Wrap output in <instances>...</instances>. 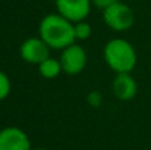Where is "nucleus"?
Here are the masks:
<instances>
[{"label": "nucleus", "instance_id": "f257e3e1", "mask_svg": "<svg viewBox=\"0 0 151 150\" xmlns=\"http://www.w3.org/2000/svg\"><path fill=\"white\" fill-rule=\"evenodd\" d=\"M39 33L50 49L63 50L76 43L74 23L69 21L60 13H49L44 16L40 21Z\"/></svg>", "mask_w": 151, "mask_h": 150}, {"label": "nucleus", "instance_id": "f03ea898", "mask_svg": "<svg viewBox=\"0 0 151 150\" xmlns=\"http://www.w3.org/2000/svg\"><path fill=\"white\" fill-rule=\"evenodd\" d=\"M104 60L115 73H131L137 65V50L130 41L121 37L111 39L104 47Z\"/></svg>", "mask_w": 151, "mask_h": 150}, {"label": "nucleus", "instance_id": "7ed1b4c3", "mask_svg": "<svg viewBox=\"0 0 151 150\" xmlns=\"http://www.w3.org/2000/svg\"><path fill=\"white\" fill-rule=\"evenodd\" d=\"M102 11H104L102 12L104 21L113 31L117 32L127 31L135 23V16H134L133 9L127 4L122 3L121 0L106 7Z\"/></svg>", "mask_w": 151, "mask_h": 150}, {"label": "nucleus", "instance_id": "20e7f679", "mask_svg": "<svg viewBox=\"0 0 151 150\" xmlns=\"http://www.w3.org/2000/svg\"><path fill=\"white\" fill-rule=\"evenodd\" d=\"M60 63L63 66V72H65L69 76H76L85 69L86 63H88V56L81 45L73 43L63 49V53L60 56Z\"/></svg>", "mask_w": 151, "mask_h": 150}, {"label": "nucleus", "instance_id": "39448f33", "mask_svg": "<svg viewBox=\"0 0 151 150\" xmlns=\"http://www.w3.org/2000/svg\"><path fill=\"white\" fill-rule=\"evenodd\" d=\"M50 48L41 37H29L20 45V56L25 63L39 65L49 57Z\"/></svg>", "mask_w": 151, "mask_h": 150}, {"label": "nucleus", "instance_id": "423d86ee", "mask_svg": "<svg viewBox=\"0 0 151 150\" xmlns=\"http://www.w3.org/2000/svg\"><path fill=\"white\" fill-rule=\"evenodd\" d=\"M91 0H56L57 13L72 23L85 20L90 13Z\"/></svg>", "mask_w": 151, "mask_h": 150}, {"label": "nucleus", "instance_id": "0eeeda50", "mask_svg": "<svg viewBox=\"0 0 151 150\" xmlns=\"http://www.w3.org/2000/svg\"><path fill=\"white\" fill-rule=\"evenodd\" d=\"M0 150H32L31 140L17 126L3 128L0 130Z\"/></svg>", "mask_w": 151, "mask_h": 150}, {"label": "nucleus", "instance_id": "6e6552de", "mask_svg": "<svg viewBox=\"0 0 151 150\" xmlns=\"http://www.w3.org/2000/svg\"><path fill=\"white\" fill-rule=\"evenodd\" d=\"M113 93L121 101H130L138 93V84L130 73H117L113 80Z\"/></svg>", "mask_w": 151, "mask_h": 150}, {"label": "nucleus", "instance_id": "1a4fd4ad", "mask_svg": "<svg viewBox=\"0 0 151 150\" xmlns=\"http://www.w3.org/2000/svg\"><path fill=\"white\" fill-rule=\"evenodd\" d=\"M39 72L44 79L53 80L60 76V73L63 72V66H61L60 60L53 58L49 56V57L45 58L42 63L39 64Z\"/></svg>", "mask_w": 151, "mask_h": 150}, {"label": "nucleus", "instance_id": "9d476101", "mask_svg": "<svg viewBox=\"0 0 151 150\" xmlns=\"http://www.w3.org/2000/svg\"><path fill=\"white\" fill-rule=\"evenodd\" d=\"M74 35L76 40H86L91 36V25L85 20L74 23Z\"/></svg>", "mask_w": 151, "mask_h": 150}, {"label": "nucleus", "instance_id": "9b49d317", "mask_svg": "<svg viewBox=\"0 0 151 150\" xmlns=\"http://www.w3.org/2000/svg\"><path fill=\"white\" fill-rule=\"evenodd\" d=\"M11 93V80L5 72L0 71V101L5 100Z\"/></svg>", "mask_w": 151, "mask_h": 150}, {"label": "nucleus", "instance_id": "f8f14e48", "mask_svg": "<svg viewBox=\"0 0 151 150\" xmlns=\"http://www.w3.org/2000/svg\"><path fill=\"white\" fill-rule=\"evenodd\" d=\"M88 104L93 108H98L102 104V94L98 90H91L88 94Z\"/></svg>", "mask_w": 151, "mask_h": 150}, {"label": "nucleus", "instance_id": "ddd939ff", "mask_svg": "<svg viewBox=\"0 0 151 150\" xmlns=\"http://www.w3.org/2000/svg\"><path fill=\"white\" fill-rule=\"evenodd\" d=\"M119 1V0H91V3H93L96 7L101 8V9H105L106 7H109V5L114 4V3Z\"/></svg>", "mask_w": 151, "mask_h": 150}, {"label": "nucleus", "instance_id": "4468645a", "mask_svg": "<svg viewBox=\"0 0 151 150\" xmlns=\"http://www.w3.org/2000/svg\"><path fill=\"white\" fill-rule=\"evenodd\" d=\"M32 150H49V149H45V148H36V149H32Z\"/></svg>", "mask_w": 151, "mask_h": 150}]
</instances>
